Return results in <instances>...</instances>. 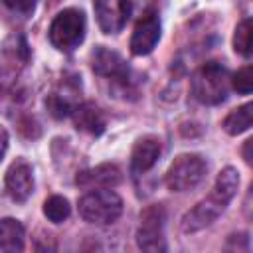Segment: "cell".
<instances>
[{
	"label": "cell",
	"mask_w": 253,
	"mask_h": 253,
	"mask_svg": "<svg viewBox=\"0 0 253 253\" xmlns=\"http://www.w3.org/2000/svg\"><path fill=\"white\" fill-rule=\"evenodd\" d=\"M237 186H239L237 170L231 168V166L223 168L217 174L215 184H213L210 196L206 200H202L200 204H196L182 217V231L184 233H194V231H200V229L208 227L210 223H213L215 217L225 210V206L235 196Z\"/></svg>",
	"instance_id": "1"
},
{
	"label": "cell",
	"mask_w": 253,
	"mask_h": 253,
	"mask_svg": "<svg viewBox=\"0 0 253 253\" xmlns=\"http://www.w3.org/2000/svg\"><path fill=\"white\" fill-rule=\"evenodd\" d=\"M229 87L231 75L217 61L204 63L192 75V93L204 105H219L221 101H225Z\"/></svg>",
	"instance_id": "2"
},
{
	"label": "cell",
	"mask_w": 253,
	"mask_h": 253,
	"mask_svg": "<svg viewBox=\"0 0 253 253\" xmlns=\"http://www.w3.org/2000/svg\"><path fill=\"white\" fill-rule=\"evenodd\" d=\"M123 213V200L111 188L87 192L79 200V215L95 225H111Z\"/></svg>",
	"instance_id": "3"
},
{
	"label": "cell",
	"mask_w": 253,
	"mask_h": 253,
	"mask_svg": "<svg viewBox=\"0 0 253 253\" xmlns=\"http://www.w3.org/2000/svg\"><path fill=\"white\" fill-rule=\"evenodd\" d=\"M85 38V16L77 8L61 10L49 26V42L61 51L77 47Z\"/></svg>",
	"instance_id": "4"
},
{
	"label": "cell",
	"mask_w": 253,
	"mask_h": 253,
	"mask_svg": "<svg viewBox=\"0 0 253 253\" xmlns=\"http://www.w3.org/2000/svg\"><path fill=\"white\" fill-rule=\"evenodd\" d=\"M208 164L200 154H180L166 172V186L172 192H186L196 188L206 176Z\"/></svg>",
	"instance_id": "5"
},
{
	"label": "cell",
	"mask_w": 253,
	"mask_h": 253,
	"mask_svg": "<svg viewBox=\"0 0 253 253\" xmlns=\"http://www.w3.org/2000/svg\"><path fill=\"white\" fill-rule=\"evenodd\" d=\"M164 211L160 206H152L140 213V225L136 231V243L144 251H164Z\"/></svg>",
	"instance_id": "6"
},
{
	"label": "cell",
	"mask_w": 253,
	"mask_h": 253,
	"mask_svg": "<svg viewBox=\"0 0 253 253\" xmlns=\"http://www.w3.org/2000/svg\"><path fill=\"white\" fill-rule=\"evenodd\" d=\"M130 12V0H95L97 24L105 34L121 32L128 22Z\"/></svg>",
	"instance_id": "7"
},
{
	"label": "cell",
	"mask_w": 253,
	"mask_h": 253,
	"mask_svg": "<svg viewBox=\"0 0 253 253\" xmlns=\"http://www.w3.org/2000/svg\"><path fill=\"white\" fill-rule=\"evenodd\" d=\"M160 40V18L156 12H146L134 26L130 36V51L134 55H148Z\"/></svg>",
	"instance_id": "8"
},
{
	"label": "cell",
	"mask_w": 253,
	"mask_h": 253,
	"mask_svg": "<svg viewBox=\"0 0 253 253\" xmlns=\"http://www.w3.org/2000/svg\"><path fill=\"white\" fill-rule=\"evenodd\" d=\"M6 192L14 202H26L34 192L32 166L26 160H16L6 172Z\"/></svg>",
	"instance_id": "9"
},
{
	"label": "cell",
	"mask_w": 253,
	"mask_h": 253,
	"mask_svg": "<svg viewBox=\"0 0 253 253\" xmlns=\"http://www.w3.org/2000/svg\"><path fill=\"white\" fill-rule=\"evenodd\" d=\"M91 67L97 75H103V77L125 79L128 75L126 61L117 51H111L103 45L95 47V51L91 53Z\"/></svg>",
	"instance_id": "10"
},
{
	"label": "cell",
	"mask_w": 253,
	"mask_h": 253,
	"mask_svg": "<svg viewBox=\"0 0 253 253\" xmlns=\"http://www.w3.org/2000/svg\"><path fill=\"white\" fill-rule=\"evenodd\" d=\"M160 140L156 136H144L140 140H136L132 154H130V168L134 174H144L146 170H150L158 156H160Z\"/></svg>",
	"instance_id": "11"
},
{
	"label": "cell",
	"mask_w": 253,
	"mask_h": 253,
	"mask_svg": "<svg viewBox=\"0 0 253 253\" xmlns=\"http://www.w3.org/2000/svg\"><path fill=\"white\" fill-rule=\"evenodd\" d=\"M121 182V172L115 164H99L91 170H85L77 176V184L89 190L99 188H115Z\"/></svg>",
	"instance_id": "12"
},
{
	"label": "cell",
	"mask_w": 253,
	"mask_h": 253,
	"mask_svg": "<svg viewBox=\"0 0 253 253\" xmlns=\"http://www.w3.org/2000/svg\"><path fill=\"white\" fill-rule=\"evenodd\" d=\"M71 115H73V123L79 130H85L89 134H101L105 130V119H103L101 111L91 103L75 107L71 111Z\"/></svg>",
	"instance_id": "13"
},
{
	"label": "cell",
	"mask_w": 253,
	"mask_h": 253,
	"mask_svg": "<svg viewBox=\"0 0 253 253\" xmlns=\"http://www.w3.org/2000/svg\"><path fill=\"white\" fill-rule=\"evenodd\" d=\"M24 249V225L14 217L0 219V251L16 253Z\"/></svg>",
	"instance_id": "14"
},
{
	"label": "cell",
	"mask_w": 253,
	"mask_h": 253,
	"mask_svg": "<svg viewBox=\"0 0 253 253\" xmlns=\"http://www.w3.org/2000/svg\"><path fill=\"white\" fill-rule=\"evenodd\" d=\"M251 121H253V105L251 103H245L237 109H233L225 119H223V128L227 134H241L245 130H249L251 126Z\"/></svg>",
	"instance_id": "15"
},
{
	"label": "cell",
	"mask_w": 253,
	"mask_h": 253,
	"mask_svg": "<svg viewBox=\"0 0 253 253\" xmlns=\"http://www.w3.org/2000/svg\"><path fill=\"white\" fill-rule=\"evenodd\" d=\"M69 213H71V206L63 196H51L43 204V215L53 223L65 221L69 217Z\"/></svg>",
	"instance_id": "16"
},
{
	"label": "cell",
	"mask_w": 253,
	"mask_h": 253,
	"mask_svg": "<svg viewBox=\"0 0 253 253\" xmlns=\"http://www.w3.org/2000/svg\"><path fill=\"white\" fill-rule=\"evenodd\" d=\"M233 49L241 53L243 57L251 55V20L249 18L237 24L235 34H233Z\"/></svg>",
	"instance_id": "17"
},
{
	"label": "cell",
	"mask_w": 253,
	"mask_h": 253,
	"mask_svg": "<svg viewBox=\"0 0 253 253\" xmlns=\"http://www.w3.org/2000/svg\"><path fill=\"white\" fill-rule=\"evenodd\" d=\"M231 87L241 93V95H249L253 91V67L245 65L241 67L233 77H231Z\"/></svg>",
	"instance_id": "18"
},
{
	"label": "cell",
	"mask_w": 253,
	"mask_h": 253,
	"mask_svg": "<svg viewBox=\"0 0 253 253\" xmlns=\"http://www.w3.org/2000/svg\"><path fill=\"white\" fill-rule=\"evenodd\" d=\"M45 107H47L49 115L55 117V119H63V117L71 115V111H73L71 103L65 97H61V95H49L45 99Z\"/></svg>",
	"instance_id": "19"
},
{
	"label": "cell",
	"mask_w": 253,
	"mask_h": 253,
	"mask_svg": "<svg viewBox=\"0 0 253 253\" xmlns=\"http://www.w3.org/2000/svg\"><path fill=\"white\" fill-rule=\"evenodd\" d=\"M38 0H4V4L12 10V12H20V14H30L36 8Z\"/></svg>",
	"instance_id": "20"
},
{
	"label": "cell",
	"mask_w": 253,
	"mask_h": 253,
	"mask_svg": "<svg viewBox=\"0 0 253 253\" xmlns=\"http://www.w3.org/2000/svg\"><path fill=\"white\" fill-rule=\"evenodd\" d=\"M6 150H8V130L0 125V160L4 158Z\"/></svg>",
	"instance_id": "21"
},
{
	"label": "cell",
	"mask_w": 253,
	"mask_h": 253,
	"mask_svg": "<svg viewBox=\"0 0 253 253\" xmlns=\"http://www.w3.org/2000/svg\"><path fill=\"white\" fill-rule=\"evenodd\" d=\"M251 144H253V140H251V138H249V140H245V150H243V152H245V162H247V164H251V154H249Z\"/></svg>",
	"instance_id": "22"
}]
</instances>
